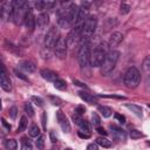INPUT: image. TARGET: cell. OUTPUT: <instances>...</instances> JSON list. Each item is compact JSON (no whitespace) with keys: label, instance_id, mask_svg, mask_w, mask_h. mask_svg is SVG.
<instances>
[{"label":"cell","instance_id":"277c9868","mask_svg":"<svg viewBox=\"0 0 150 150\" xmlns=\"http://www.w3.org/2000/svg\"><path fill=\"white\" fill-rule=\"evenodd\" d=\"M96 27H97V18L94 16V15L88 16L86 22H84L83 29H82V35H81V41L80 42L89 41L90 38L94 35V33L96 30Z\"/></svg>","mask_w":150,"mask_h":150},{"label":"cell","instance_id":"8fae6325","mask_svg":"<svg viewBox=\"0 0 150 150\" xmlns=\"http://www.w3.org/2000/svg\"><path fill=\"white\" fill-rule=\"evenodd\" d=\"M79 6L76 4H70L67 7V20L68 22L71 25H75L76 19H77V14H79Z\"/></svg>","mask_w":150,"mask_h":150},{"label":"cell","instance_id":"44dd1931","mask_svg":"<svg viewBox=\"0 0 150 150\" xmlns=\"http://www.w3.org/2000/svg\"><path fill=\"white\" fill-rule=\"evenodd\" d=\"M96 143L103 148H110L111 146V141H109L108 138L103 137V136H100L96 138Z\"/></svg>","mask_w":150,"mask_h":150},{"label":"cell","instance_id":"9a60e30c","mask_svg":"<svg viewBox=\"0 0 150 150\" xmlns=\"http://www.w3.org/2000/svg\"><path fill=\"white\" fill-rule=\"evenodd\" d=\"M123 40V34L120 33V32H114L110 38H109V41H108V46L114 48V47H117Z\"/></svg>","mask_w":150,"mask_h":150},{"label":"cell","instance_id":"816d5d0a","mask_svg":"<svg viewBox=\"0 0 150 150\" xmlns=\"http://www.w3.org/2000/svg\"><path fill=\"white\" fill-rule=\"evenodd\" d=\"M1 122H2V124L5 125V128H6L7 130H9V129H11V125H9V124L6 122V120H5V118H1Z\"/></svg>","mask_w":150,"mask_h":150},{"label":"cell","instance_id":"e575fe53","mask_svg":"<svg viewBox=\"0 0 150 150\" xmlns=\"http://www.w3.org/2000/svg\"><path fill=\"white\" fill-rule=\"evenodd\" d=\"M91 122H93V124H94L95 127H100V123H101V118L98 117V115H97V114L93 112V115H91Z\"/></svg>","mask_w":150,"mask_h":150},{"label":"cell","instance_id":"c3c4849f","mask_svg":"<svg viewBox=\"0 0 150 150\" xmlns=\"http://www.w3.org/2000/svg\"><path fill=\"white\" fill-rule=\"evenodd\" d=\"M96 131L98 132V134H101V135H103V136H107L108 135V132L102 128V127H96Z\"/></svg>","mask_w":150,"mask_h":150},{"label":"cell","instance_id":"ab89813d","mask_svg":"<svg viewBox=\"0 0 150 150\" xmlns=\"http://www.w3.org/2000/svg\"><path fill=\"white\" fill-rule=\"evenodd\" d=\"M75 112L82 116V115H83V114L86 112V108H84L83 105H77V107L75 108Z\"/></svg>","mask_w":150,"mask_h":150},{"label":"cell","instance_id":"7a4b0ae2","mask_svg":"<svg viewBox=\"0 0 150 150\" xmlns=\"http://www.w3.org/2000/svg\"><path fill=\"white\" fill-rule=\"evenodd\" d=\"M118 59H120V52L114 50V49L112 50H109L108 54L105 55V59H104L103 63L101 64V74L103 76L109 75L114 70V68H115Z\"/></svg>","mask_w":150,"mask_h":150},{"label":"cell","instance_id":"8d00e7d4","mask_svg":"<svg viewBox=\"0 0 150 150\" xmlns=\"http://www.w3.org/2000/svg\"><path fill=\"white\" fill-rule=\"evenodd\" d=\"M16 114H18V109H16L15 105H13V107L11 108V110H9V116H11V118H12V120H15V118H16Z\"/></svg>","mask_w":150,"mask_h":150},{"label":"cell","instance_id":"bcb514c9","mask_svg":"<svg viewBox=\"0 0 150 150\" xmlns=\"http://www.w3.org/2000/svg\"><path fill=\"white\" fill-rule=\"evenodd\" d=\"M49 137H50L52 143H56V142H57V137H56V135H55V132H54L53 130L49 131Z\"/></svg>","mask_w":150,"mask_h":150},{"label":"cell","instance_id":"f546056e","mask_svg":"<svg viewBox=\"0 0 150 150\" xmlns=\"http://www.w3.org/2000/svg\"><path fill=\"white\" fill-rule=\"evenodd\" d=\"M35 144H36V148L39 150H43V148H45V137L43 136H39L36 142H35Z\"/></svg>","mask_w":150,"mask_h":150},{"label":"cell","instance_id":"836d02e7","mask_svg":"<svg viewBox=\"0 0 150 150\" xmlns=\"http://www.w3.org/2000/svg\"><path fill=\"white\" fill-rule=\"evenodd\" d=\"M6 48L8 49V50H11V52H15V54H20L21 52H20V49H19V47H16V46H13L12 43H8V42H6Z\"/></svg>","mask_w":150,"mask_h":150},{"label":"cell","instance_id":"74e56055","mask_svg":"<svg viewBox=\"0 0 150 150\" xmlns=\"http://www.w3.org/2000/svg\"><path fill=\"white\" fill-rule=\"evenodd\" d=\"M115 118H116V121L118 122V123H121V124H123V123H125V117L123 116V115H121V114H118V112H116L115 115Z\"/></svg>","mask_w":150,"mask_h":150},{"label":"cell","instance_id":"f1b7e54d","mask_svg":"<svg viewBox=\"0 0 150 150\" xmlns=\"http://www.w3.org/2000/svg\"><path fill=\"white\" fill-rule=\"evenodd\" d=\"M25 111H26V114H27L29 117H33V116H34V109H33V107H32V103H29V102L25 103Z\"/></svg>","mask_w":150,"mask_h":150},{"label":"cell","instance_id":"ee69618b","mask_svg":"<svg viewBox=\"0 0 150 150\" xmlns=\"http://www.w3.org/2000/svg\"><path fill=\"white\" fill-rule=\"evenodd\" d=\"M77 135H79V137H81V138H83V139H88V138H90V134H88V132L79 131Z\"/></svg>","mask_w":150,"mask_h":150},{"label":"cell","instance_id":"d6a6232c","mask_svg":"<svg viewBox=\"0 0 150 150\" xmlns=\"http://www.w3.org/2000/svg\"><path fill=\"white\" fill-rule=\"evenodd\" d=\"M130 9H131V7H130L128 4H121L120 12H121L122 14H128V13L130 12Z\"/></svg>","mask_w":150,"mask_h":150},{"label":"cell","instance_id":"60d3db41","mask_svg":"<svg viewBox=\"0 0 150 150\" xmlns=\"http://www.w3.org/2000/svg\"><path fill=\"white\" fill-rule=\"evenodd\" d=\"M149 63H150V59H149V56H146L143 61V69L145 71H149Z\"/></svg>","mask_w":150,"mask_h":150},{"label":"cell","instance_id":"f5cc1de1","mask_svg":"<svg viewBox=\"0 0 150 150\" xmlns=\"http://www.w3.org/2000/svg\"><path fill=\"white\" fill-rule=\"evenodd\" d=\"M6 70V68H5V66H4V63L0 61V71H5Z\"/></svg>","mask_w":150,"mask_h":150},{"label":"cell","instance_id":"11a10c76","mask_svg":"<svg viewBox=\"0 0 150 150\" xmlns=\"http://www.w3.org/2000/svg\"><path fill=\"white\" fill-rule=\"evenodd\" d=\"M1 109H2V105H1V100H0V111H1Z\"/></svg>","mask_w":150,"mask_h":150},{"label":"cell","instance_id":"6da1fadb","mask_svg":"<svg viewBox=\"0 0 150 150\" xmlns=\"http://www.w3.org/2000/svg\"><path fill=\"white\" fill-rule=\"evenodd\" d=\"M108 48L109 46L105 42H101L94 48V50L90 54V61H89L91 67H101V64L105 59V55L109 52Z\"/></svg>","mask_w":150,"mask_h":150},{"label":"cell","instance_id":"52a82bcc","mask_svg":"<svg viewBox=\"0 0 150 150\" xmlns=\"http://www.w3.org/2000/svg\"><path fill=\"white\" fill-rule=\"evenodd\" d=\"M57 39H59V30L55 26H53L48 29L47 34L45 35V47H46V49L53 48Z\"/></svg>","mask_w":150,"mask_h":150},{"label":"cell","instance_id":"7bdbcfd3","mask_svg":"<svg viewBox=\"0 0 150 150\" xmlns=\"http://www.w3.org/2000/svg\"><path fill=\"white\" fill-rule=\"evenodd\" d=\"M50 101H52V103H53L54 105H60L61 102H62L59 97H54V96H50Z\"/></svg>","mask_w":150,"mask_h":150},{"label":"cell","instance_id":"7c38bea8","mask_svg":"<svg viewBox=\"0 0 150 150\" xmlns=\"http://www.w3.org/2000/svg\"><path fill=\"white\" fill-rule=\"evenodd\" d=\"M110 130H111V135L115 139H120V141L127 139V132L122 128L116 127V125H110Z\"/></svg>","mask_w":150,"mask_h":150},{"label":"cell","instance_id":"83f0119b","mask_svg":"<svg viewBox=\"0 0 150 150\" xmlns=\"http://www.w3.org/2000/svg\"><path fill=\"white\" fill-rule=\"evenodd\" d=\"M21 150H33V146H32L30 142L26 137H23L21 139Z\"/></svg>","mask_w":150,"mask_h":150},{"label":"cell","instance_id":"f6af8a7d","mask_svg":"<svg viewBox=\"0 0 150 150\" xmlns=\"http://www.w3.org/2000/svg\"><path fill=\"white\" fill-rule=\"evenodd\" d=\"M14 74H15V75H16L18 77H20V79H22L23 81H28V79H27V77H26V76H25V75H23L22 73H20V71L18 70V69H15V70H14Z\"/></svg>","mask_w":150,"mask_h":150},{"label":"cell","instance_id":"d6986e66","mask_svg":"<svg viewBox=\"0 0 150 150\" xmlns=\"http://www.w3.org/2000/svg\"><path fill=\"white\" fill-rule=\"evenodd\" d=\"M77 94H79V96H80L84 102H87V103H89V104H96V103H97L96 97L93 96V95H90V94H88V93H86V91H79Z\"/></svg>","mask_w":150,"mask_h":150},{"label":"cell","instance_id":"6f0895ef","mask_svg":"<svg viewBox=\"0 0 150 150\" xmlns=\"http://www.w3.org/2000/svg\"><path fill=\"white\" fill-rule=\"evenodd\" d=\"M64 150H71V149H70V148H66Z\"/></svg>","mask_w":150,"mask_h":150},{"label":"cell","instance_id":"603a6c76","mask_svg":"<svg viewBox=\"0 0 150 150\" xmlns=\"http://www.w3.org/2000/svg\"><path fill=\"white\" fill-rule=\"evenodd\" d=\"M28 134H29L30 137H39L40 136V129H39V127L33 123L29 127V129H28Z\"/></svg>","mask_w":150,"mask_h":150},{"label":"cell","instance_id":"f35d334b","mask_svg":"<svg viewBox=\"0 0 150 150\" xmlns=\"http://www.w3.org/2000/svg\"><path fill=\"white\" fill-rule=\"evenodd\" d=\"M98 97H107V98H120V100H124V96L121 95H97Z\"/></svg>","mask_w":150,"mask_h":150},{"label":"cell","instance_id":"ffe728a7","mask_svg":"<svg viewBox=\"0 0 150 150\" xmlns=\"http://www.w3.org/2000/svg\"><path fill=\"white\" fill-rule=\"evenodd\" d=\"M125 107L131 110V112H134L137 117H142L143 116V111H142V108L139 105H136V104H130V103H127Z\"/></svg>","mask_w":150,"mask_h":150},{"label":"cell","instance_id":"8992f818","mask_svg":"<svg viewBox=\"0 0 150 150\" xmlns=\"http://www.w3.org/2000/svg\"><path fill=\"white\" fill-rule=\"evenodd\" d=\"M29 9H30V4L29 2H26L19 9H14V12H13V21L15 22V25L20 26V25L23 23L25 18H26V14H27V12Z\"/></svg>","mask_w":150,"mask_h":150},{"label":"cell","instance_id":"5bb4252c","mask_svg":"<svg viewBox=\"0 0 150 150\" xmlns=\"http://www.w3.org/2000/svg\"><path fill=\"white\" fill-rule=\"evenodd\" d=\"M23 22H25V25H26V27H27V29H28L29 32H33V30H34V28H35V16H34V14H33V9H32V8L27 12Z\"/></svg>","mask_w":150,"mask_h":150},{"label":"cell","instance_id":"ac0fdd59","mask_svg":"<svg viewBox=\"0 0 150 150\" xmlns=\"http://www.w3.org/2000/svg\"><path fill=\"white\" fill-rule=\"evenodd\" d=\"M40 74H41V76H42L45 80H47V81H49V82H54V81H56V80L59 79V75H57L55 71L50 70V69H42Z\"/></svg>","mask_w":150,"mask_h":150},{"label":"cell","instance_id":"d590c367","mask_svg":"<svg viewBox=\"0 0 150 150\" xmlns=\"http://www.w3.org/2000/svg\"><path fill=\"white\" fill-rule=\"evenodd\" d=\"M34 5H35V7H36L39 11L46 9V1H36Z\"/></svg>","mask_w":150,"mask_h":150},{"label":"cell","instance_id":"4316f807","mask_svg":"<svg viewBox=\"0 0 150 150\" xmlns=\"http://www.w3.org/2000/svg\"><path fill=\"white\" fill-rule=\"evenodd\" d=\"M77 125L81 128V130H82V131H87L88 134H89V131H90V129H91V128H90L89 122H87V121H86V120H83V118H82V121H81Z\"/></svg>","mask_w":150,"mask_h":150},{"label":"cell","instance_id":"484cf974","mask_svg":"<svg viewBox=\"0 0 150 150\" xmlns=\"http://www.w3.org/2000/svg\"><path fill=\"white\" fill-rule=\"evenodd\" d=\"M27 124H28V121H27V117L26 116H22L20 118V122H19V127H18V132H21L23 131L26 128H27Z\"/></svg>","mask_w":150,"mask_h":150},{"label":"cell","instance_id":"ba28073f","mask_svg":"<svg viewBox=\"0 0 150 150\" xmlns=\"http://www.w3.org/2000/svg\"><path fill=\"white\" fill-rule=\"evenodd\" d=\"M54 53L59 59H64L67 55V43H66V39L62 36H59V39L56 40L55 45H54Z\"/></svg>","mask_w":150,"mask_h":150},{"label":"cell","instance_id":"1f68e13d","mask_svg":"<svg viewBox=\"0 0 150 150\" xmlns=\"http://www.w3.org/2000/svg\"><path fill=\"white\" fill-rule=\"evenodd\" d=\"M144 135L139 131V130H131L130 131V137L132 138V139H137V138H141V137H143Z\"/></svg>","mask_w":150,"mask_h":150},{"label":"cell","instance_id":"30bf717a","mask_svg":"<svg viewBox=\"0 0 150 150\" xmlns=\"http://www.w3.org/2000/svg\"><path fill=\"white\" fill-rule=\"evenodd\" d=\"M56 120H57V122H59V124H60L62 131L66 132V134H68V132L70 131V123H69L67 116L63 114L62 110L56 111Z\"/></svg>","mask_w":150,"mask_h":150},{"label":"cell","instance_id":"2e32d148","mask_svg":"<svg viewBox=\"0 0 150 150\" xmlns=\"http://www.w3.org/2000/svg\"><path fill=\"white\" fill-rule=\"evenodd\" d=\"M49 23V15L47 13H41L38 18H35V26H38L40 29H43Z\"/></svg>","mask_w":150,"mask_h":150},{"label":"cell","instance_id":"db71d44e","mask_svg":"<svg viewBox=\"0 0 150 150\" xmlns=\"http://www.w3.org/2000/svg\"><path fill=\"white\" fill-rule=\"evenodd\" d=\"M5 137V132H2L1 130H0V138H4Z\"/></svg>","mask_w":150,"mask_h":150},{"label":"cell","instance_id":"681fc988","mask_svg":"<svg viewBox=\"0 0 150 150\" xmlns=\"http://www.w3.org/2000/svg\"><path fill=\"white\" fill-rule=\"evenodd\" d=\"M87 150H98V146L96 143H90V144H88Z\"/></svg>","mask_w":150,"mask_h":150},{"label":"cell","instance_id":"d4e9b609","mask_svg":"<svg viewBox=\"0 0 150 150\" xmlns=\"http://www.w3.org/2000/svg\"><path fill=\"white\" fill-rule=\"evenodd\" d=\"M5 146L8 150H15L18 148V143H16V141L14 138H9V139L5 141Z\"/></svg>","mask_w":150,"mask_h":150},{"label":"cell","instance_id":"e0dca14e","mask_svg":"<svg viewBox=\"0 0 150 150\" xmlns=\"http://www.w3.org/2000/svg\"><path fill=\"white\" fill-rule=\"evenodd\" d=\"M18 66H19V68H20L21 70H23V71H26V73H33V71L35 70V68H36L35 63L32 62V61H29V60L21 61V62H19Z\"/></svg>","mask_w":150,"mask_h":150},{"label":"cell","instance_id":"4dcf8cb0","mask_svg":"<svg viewBox=\"0 0 150 150\" xmlns=\"http://www.w3.org/2000/svg\"><path fill=\"white\" fill-rule=\"evenodd\" d=\"M30 101H32L36 107H42V105H43V101H42V98L39 97V96H32V97H30Z\"/></svg>","mask_w":150,"mask_h":150},{"label":"cell","instance_id":"9c48e42d","mask_svg":"<svg viewBox=\"0 0 150 150\" xmlns=\"http://www.w3.org/2000/svg\"><path fill=\"white\" fill-rule=\"evenodd\" d=\"M13 6L12 1H5L1 4V16L0 19L4 21H9L13 19Z\"/></svg>","mask_w":150,"mask_h":150},{"label":"cell","instance_id":"5b68a950","mask_svg":"<svg viewBox=\"0 0 150 150\" xmlns=\"http://www.w3.org/2000/svg\"><path fill=\"white\" fill-rule=\"evenodd\" d=\"M123 82L128 88H136L141 82V73L136 67H130L124 74Z\"/></svg>","mask_w":150,"mask_h":150},{"label":"cell","instance_id":"f907efd6","mask_svg":"<svg viewBox=\"0 0 150 150\" xmlns=\"http://www.w3.org/2000/svg\"><path fill=\"white\" fill-rule=\"evenodd\" d=\"M46 117H47V115H46V112H43V114H42V127H43L45 130L47 129V125H46Z\"/></svg>","mask_w":150,"mask_h":150},{"label":"cell","instance_id":"7dc6e473","mask_svg":"<svg viewBox=\"0 0 150 150\" xmlns=\"http://www.w3.org/2000/svg\"><path fill=\"white\" fill-rule=\"evenodd\" d=\"M73 83H74V84H76V86H79V87H82V88H84V89H87V88H88L83 82H80L79 80H73Z\"/></svg>","mask_w":150,"mask_h":150},{"label":"cell","instance_id":"cb8c5ba5","mask_svg":"<svg viewBox=\"0 0 150 150\" xmlns=\"http://www.w3.org/2000/svg\"><path fill=\"white\" fill-rule=\"evenodd\" d=\"M54 87L59 90H66L67 89V82L64 80H61V79H57L56 81H54Z\"/></svg>","mask_w":150,"mask_h":150},{"label":"cell","instance_id":"4fadbf2b","mask_svg":"<svg viewBox=\"0 0 150 150\" xmlns=\"http://www.w3.org/2000/svg\"><path fill=\"white\" fill-rule=\"evenodd\" d=\"M0 87L5 91H9L12 89V82H11L6 70L5 71H0Z\"/></svg>","mask_w":150,"mask_h":150},{"label":"cell","instance_id":"7402d4cb","mask_svg":"<svg viewBox=\"0 0 150 150\" xmlns=\"http://www.w3.org/2000/svg\"><path fill=\"white\" fill-rule=\"evenodd\" d=\"M97 109H98V111L103 115V117H110L111 114H112V110H111L109 107H107V105H98Z\"/></svg>","mask_w":150,"mask_h":150},{"label":"cell","instance_id":"3957f363","mask_svg":"<svg viewBox=\"0 0 150 150\" xmlns=\"http://www.w3.org/2000/svg\"><path fill=\"white\" fill-rule=\"evenodd\" d=\"M90 54H91V42H80L79 52H77V60L81 66V68H86L89 64L90 61Z\"/></svg>","mask_w":150,"mask_h":150},{"label":"cell","instance_id":"b9f144b4","mask_svg":"<svg viewBox=\"0 0 150 150\" xmlns=\"http://www.w3.org/2000/svg\"><path fill=\"white\" fill-rule=\"evenodd\" d=\"M73 121H74L75 124H79V123L82 121V116L75 112V114H73Z\"/></svg>","mask_w":150,"mask_h":150},{"label":"cell","instance_id":"9f6ffc18","mask_svg":"<svg viewBox=\"0 0 150 150\" xmlns=\"http://www.w3.org/2000/svg\"><path fill=\"white\" fill-rule=\"evenodd\" d=\"M0 16H1V4H0Z\"/></svg>","mask_w":150,"mask_h":150}]
</instances>
